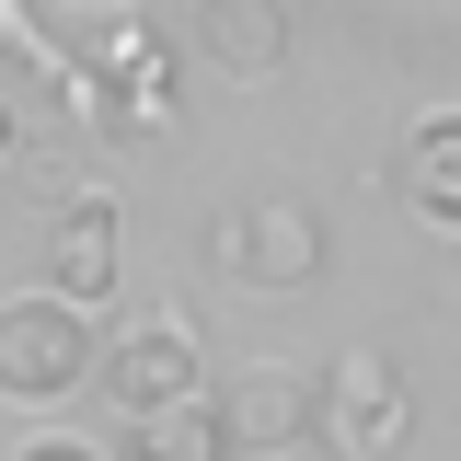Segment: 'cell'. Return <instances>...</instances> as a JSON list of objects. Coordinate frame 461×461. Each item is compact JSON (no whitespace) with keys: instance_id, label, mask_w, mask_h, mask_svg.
Segmentation results:
<instances>
[{"instance_id":"obj_1","label":"cell","mask_w":461,"mask_h":461,"mask_svg":"<svg viewBox=\"0 0 461 461\" xmlns=\"http://www.w3.org/2000/svg\"><path fill=\"white\" fill-rule=\"evenodd\" d=\"M208 277L230 288H323V208L300 196H242L208 220Z\"/></svg>"},{"instance_id":"obj_2","label":"cell","mask_w":461,"mask_h":461,"mask_svg":"<svg viewBox=\"0 0 461 461\" xmlns=\"http://www.w3.org/2000/svg\"><path fill=\"white\" fill-rule=\"evenodd\" d=\"M81 381H104V357H93V312H69L58 288L0 300V393H12V403H69Z\"/></svg>"},{"instance_id":"obj_3","label":"cell","mask_w":461,"mask_h":461,"mask_svg":"<svg viewBox=\"0 0 461 461\" xmlns=\"http://www.w3.org/2000/svg\"><path fill=\"white\" fill-rule=\"evenodd\" d=\"M403 427H415V403H403V369L381 346H346L335 369L312 381V438H323V461H393Z\"/></svg>"},{"instance_id":"obj_4","label":"cell","mask_w":461,"mask_h":461,"mask_svg":"<svg viewBox=\"0 0 461 461\" xmlns=\"http://www.w3.org/2000/svg\"><path fill=\"white\" fill-rule=\"evenodd\" d=\"M196 323L185 312H162V323H139V335L104 346V393L127 403V415H162V403H196Z\"/></svg>"},{"instance_id":"obj_5","label":"cell","mask_w":461,"mask_h":461,"mask_svg":"<svg viewBox=\"0 0 461 461\" xmlns=\"http://www.w3.org/2000/svg\"><path fill=\"white\" fill-rule=\"evenodd\" d=\"M115 266H127L115 208H104V196H69L58 230H47V288L69 300V312H104V300H115Z\"/></svg>"},{"instance_id":"obj_6","label":"cell","mask_w":461,"mask_h":461,"mask_svg":"<svg viewBox=\"0 0 461 461\" xmlns=\"http://www.w3.org/2000/svg\"><path fill=\"white\" fill-rule=\"evenodd\" d=\"M220 415H230V450H300V438H312V369L254 357V369L220 393Z\"/></svg>"},{"instance_id":"obj_7","label":"cell","mask_w":461,"mask_h":461,"mask_svg":"<svg viewBox=\"0 0 461 461\" xmlns=\"http://www.w3.org/2000/svg\"><path fill=\"white\" fill-rule=\"evenodd\" d=\"M196 58L230 81H266L288 58V0H196Z\"/></svg>"},{"instance_id":"obj_8","label":"cell","mask_w":461,"mask_h":461,"mask_svg":"<svg viewBox=\"0 0 461 461\" xmlns=\"http://www.w3.org/2000/svg\"><path fill=\"white\" fill-rule=\"evenodd\" d=\"M393 185H403V208L427 230H450L461 242V115H427L415 139L393 150Z\"/></svg>"},{"instance_id":"obj_9","label":"cell","mask_w":461,"mask_h":461,"mask_svg":"<svg viewBox=\"0 0 461 461\" xmlns=\"http://www.w3.org/2000/svg\"><path fill=\"white\" fill-rule=\"evenodd\" d=\"M127 461H242V450H230V415H220V393H196V403H162V415H139Z\"/></svg>"},{"instance_id":"obj_10","label":"cell","mask_w":461,"mask_h":461,"mask_svg":"<svg viewBox=\"0 0 461 461\" xmlns=\"http://www.w3.org/2000/svg\"><path fill=\"white\" fill-rule=\"evenodd\" d=\"M12 461H93L81 438H35V450H12Z\"/></svg>"},{"instance_id":"obj_11","label":"cell","mask_w":461,"mask_h":461,"mask_svg":"<svg viewBox=\"0 0 461 461\" xmlns=\"http://www.w3.org/2000/svg\"><path fill=\"white\" fill-rule=\"evenodd\" d=\"M12 150H23V104L0 93V162H12Z\"/></svg>"},{"instance_id":"obj_12","label":"cell","mask_w":461,"mask_h":461,"mask_svg":"<svg viewBox=\"0 0 461 461\" xmlns=\"http://www.w3.org/2000/svg\"><path fill=\"white\" fill-rule=\"evenodd\" d=\"M242 461H323V450H242Z\"/></svg>"},{"instance_id":"obj_13","label":"cell","mask_w":461,"mask_h":461,"mask_svg":"<svg viewBox=\"0 0 461 461\" xmlns=\"http://www.w3.org/2000/svg\"><path fill=\"white\" fill-rule=\"evenodd\" d=\"M69 12H127V0H69Z\"/></svg>"}]
</instances>
